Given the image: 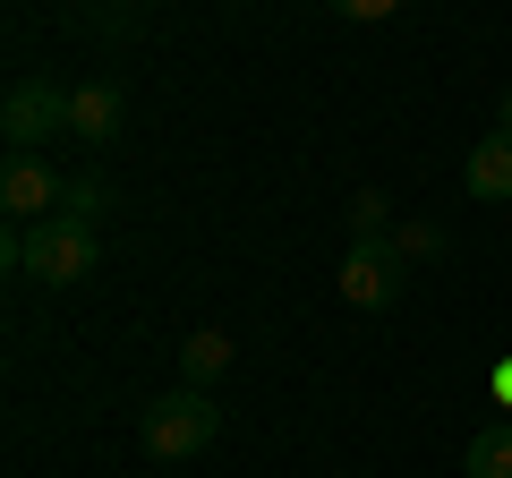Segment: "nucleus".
<instances>
[{
	"label": "nucleus",
	"mask_w": 512,
	"mask_h": 478,
	"mask_svg": "<svg viewBox=\"0 0 512 478\" xmlns=\"http://www.w3.org/2000/svg\"><path fill=\"white\" fill-rule=\"evenodd\" d=\"M393 231V197H384V188H359V197H350V239H384Z\"/></svg>",
	"instance_id": "nucleus-10"
},
{
	"label": "nucleus",
	"mask_w": 512,
	"mask_h": 478,
	"mask_svg": "<svg viewBox=\"0 0 512 478\" xmlns=\"http://www.w3.org/2000/svg\"><path fill=\"white\" fill-rule=\"evenodd\" d=\"M60 188H69V180H52L35 154H9V171H0V205H9V222H43V214H60Z\"/></svg>",
	"instance_id": "nucleus-6"
},
{
	"label": "nucleus",
	"mask_w": 512,
	"mask_h": 478,
	"mask_svg": "<svg viewBox=\"0 0 512 478\" xmlns=\"http://www.w3.org/2000/svg\"><path fill=\"white\" fill-rule=\"evenodd\" d=\"M402 282H410V265H402V248H393V239H350V257H342V274H333V291H342L350 308H393V299H402Z\"/></svg>",
	"instance_id": "nucleus-4"
},
{
	"label": "nucleus",
	"mask_w": 512,
	"mask_h": 478,
	"mask_svg": "<svg viewBox=\"0 0 512 478\" xmlns=\"http://www.w3.org/2000/svg\"><path fill=\"white\" fill-rule=\"evenodd\" d=\"M69 129V86H52V77H18L9 86V103H0V137H9V154H35L43 137Z\"/></svg>",
	"instance_id": "nucleus-3"
},
{
	"label": "nucleus",
	"mask_w": 512,
	"mask_h": 478,
	"mask_svg": "<svg viewBox=\"0 0 512 478\" xmlns=\"http://www.w3.org/2000/svg\"><path fill=\"white\" fill-rule=\"evenodd\" d=\"M461 470H470V478H512V419H487V427H478Z\"/></svg>",
	"instance_id": "nucleus-9"
},
{
	"label": "nucleus",
	"mask_w": 512,
	"mask_h": 478,
	"mask_svg": "<svg viewBox=\"0 0 512 478\" xmlns=\"http://www.w3.org/2000/svg\"><path fill=\"white\" fill-rule=\"evenodd\" d=\"M222 368H231V333L205 325V333H188V342H180V385H214Z\"/></svg>",
	"instance_id": "nucleus-8"
},
{
	"label": "nucleus",
	"mask_w": 512,
	"mask_h": 478,
	"mask_svg": "<svg viewBox=\"0 0 512 478\" xmlns=\"http://www.w3.org/2000/svg\"><path fill=\"white\" fill-rule=\"evenodd\" d=\"M333 18H350V26H376V18H393V9H402V0H325Z\"/></svg>",
	"instance_id": "nucleus-12"
},
{
	"label": "nucleus",
	"mask_w": 512,
	"mask_h": 478,
	"mask_svg": "<svg viewBox=\"0 0 512 478\" xmlns=\"http://www.w3.org/2000/svg\"><path fill=\"white\" fill-rule=\"evenodd\" d=\"M504 129H512V94H504Z\"/></svg>",
	"instance_id": "nucleus-14"
},
{
	"label": "nucleus",
	"mask_w": 512,
	"mask_h": 478,
	"mask_svg": "<svg viewBox=\"0 0 512 478\" xmlns=\"http://www.w3.org/2000/svg\"><path fill=\"white\" fill-rule=\"evenodd\" d=\"M120 111H128L120 77H86V86H69V137L77 146H111L120 137Z\"/></svg>",
	"instance_id": "nucleus-5"
},
{
	"label": "nucleus",
	"mask_w": 512,
	"mask_h": 478,
	"mask_svg": "<svg viewBox=\"0 0 512 478\" xmlns=\"http://www.w3.org/2000/svg\"><path fill=\"white\" fill-rule=\"evenodd\" d=\"M0 257L18 265V274L52 282V291H77V282L94 274V257H103V239H94V222L43 214V222H9V239H0Z\"/></svg>",
	"instance_id": "nucleus-1"
},
{
	"label": "nucleus",
	"mask_w": 512,
	"mask_h": 478,
	"mask_svg": "<svg viewBox=\"0 0 512 478\" xmlns=\"http://www.w3.org/2000/svg\"><path fill=\"white\" fill-rule=\"evenodd\" d=\"M214 436H222V410H214L205 385H171V393H154V402L137 410V444H146L154 461H197Z\"/></svg>",
	"instance_id": "nucleus-2"
},
{
	"label": "nucleus",
	"mask_w": 512,
	"mask_h": 478,
	"mask_svg": "<svg viewBox=\"0 0 512 478\" xmlns=\"http://www.w3.org/2000/svg\"><path fill=\"white\" fill-rule=\"evenodd\" d=\"M495 393H504V402H512V359H504V368H495Z\"/></svg>",
	"instance_id": "nucleus-13"
},
{
	"label": "nucleus",
	"mask_w": 512,
	"mask_h": 478,
	"mask_svg": "<svg viewBox=\"0 0 512 478\" xmlns=\"http://www.w3.org/2000/svg\"><path fill=\"white\" fill-rule=\"evenodd\" d=\"M60 214H69V222H103V188H94V180H69V188H60Z\"/></svg>",
	"instance_id": "nucleus-11"
},
{
	"label": "nucleus",
	"mask_w": 512,
	"mask_h": 478,
	"mask_svg": "<svg viewBox=\"0 0 512 478\" xmlns=\"http://www.w3.org/2000/svg\"><path fill=\"white\" fill-rule=\"evenodd\" d=\"M461 188H470L478 205H504V197H512V129H495V137H478V146H470Z\"/></svg>",
	"instance_id": "nucleus-7"
}]
</instances>
